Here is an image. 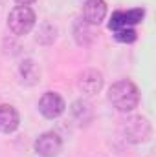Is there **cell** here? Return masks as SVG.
<instances>
[{
	"instance_id": "4fadbf2b",
	"label": "cell",
	"mask_w": 156,
	"mask_h": 157,
	"mask_svg": "<svg viewBox=\"0 0 156 157\" xmlns=\"http://www.w3.org/2000/svg\"><path fill=\"white\" fill-rule=\"evenodd\" d=\"M116 40L117 42H123V44H130V42H134L136 40V31L132 29V28H121V29H117L116 31Z\"/></svg>"
},
{
	"instance_id": "30bf717a",
	"label": "cell",
	"mask_w": 156,
	"mask_h": 157,
	"mask_svg": "<svg viewBox=\"0 0 156 157\" xmlns=\"http://www.w3.org/2000/svg\"><path fill=\"white\" fill-rule=\"evenodd\" d=\"M72 113H74V117L77 119L81 124L90 122L92 117H94V110H92V106L86 101H76L74 106H72Z\"/></svg>"
},
{
	"instance_id": "5b68a950",
	"label": "cell",
	"mask_w": 156,
	"mask_h": 157,
	"mask_svg": "<svg viewBox=\"0 0 156 157\" xmlns=\"http://www.w3.org/2000/svg\"><path fill=\"white\" fill-rule=\"evenodd\" d=\"M63 148V143H61V137L53 132H46L42 133L39 139L35 141V152L40 157H57L59 152Z\"/></svg>"
},
{
	"instance_id": "6da1fadb",
	"label": "cell",
	"mask_w": 156,
	"mask_h": 157,
	"mask_svg": "<svg viewBox=\"0 0 156 157\" xmlns=\"http://www.w3.org/2000/svg\"><path fill=\"white\" fill-rule=\"evenodd\" d=\"M109 101L119 112H132L140 102V91L130 80H119L110 86Z\"/></svg>"
},
{
	"instance_id": "7a4b0ae2",
	"label": "cell",
	"mask_w": 156,
	"mask_h": 157,
	"mask_svg": "<svg viewBox=\"0 0 156 157\" xmlns=\"http://www.w3.org/2000/svg\"><path fill=\"white\" fill-rule=\"evenodd\" d=\"M7 26L15 35H26L35 26V13L28 6H17L7 17Z\"/></svg>"
},
{
	"instance_id": "277c9868",
	"label": "cell",
	"mask_w": 156,
	"mask_h": 157,
	"mask_svg": "<svg viewBox=\"0 0 156 157\" xmlns=\"http://www.w3.org/2000/svg\"><path fill=\"white\" fill-rule=\"evenodd\" d=\"M64 101L59 93H53V91H48L40 97L39 101V110L40 113L46 119H57L63 112H64Z\"/></svg>"
},
{
	"instance_id": "8992f818",
	"label": "cell",
	"mask_w": 156,
	"mask_h": 157,
	"mask_svg": "<svg viewBox=\"0 0 156 157\" xmlns=\"http://www.w3.org/2000/svg\"><path fill=\"white\" fill-rule=\"evenodd\" d=\"M83 17L84 22L90 26H97L107 17V4L105 0H86L83 6Z\"/></svg>"
},
{
	"instance_id": "52a82bcc",
	"label": "cell",
	"mask_w": 156,
	"mask_h": 157,
	"mask_svg": "<svg viewBox=\"0 0 156 157\" xmlns=\"http://www.w3.org/2000/svg\"><path fill=\"white\" fill-rule=\"evenodd\" d=\"M79 88L84 93H88V95L97 93L103 88V77H101V73L97 70H86L81 75V78H79Z\"/></svg>"
},
{
	"instance_id": "7c38bea8",
	"label": "cell",
	"mask_w": 156,
	"mask_h": 157,
	"mask_svg": "<svg viewBox=\"0 0 156 157\" xmlns=\"http://www.w3.org/2000/svg\"><path fill=\"white\" fill-rule=\"evenodd\" d=\"M143 15H145V11H143L142 7H136V9H130V11L123 13V17H125V26L129 28L130 24H140V22L143 20Z\"/></svg>"
},
{
	"instance_id": "9a60e30c",
	"label": "cell",
	"mask_w": 156,
	"mask_h": 157,
	"mask_svg": "<svg viewBox=\"0 0 156 157\" xmlns=\"http://www.w3.org/2000/svg\"><path fill=\"white\" fill-rule=\"evenodd\" d=\"M20 6H28V4H31V2H35V0H17Z\"/></svg>"
},
{
	"instance_id": "8fae6325",
	"label": "cell",
	"mask_w": 156,
	"mask_h": 157,
	"mask_svg": "<svg viewBox=\"0 0 156 157\" xmlns=\"http://www.w3.org/2000/svg\"><path fill=\"white\" fill-rule=\"evenodd\" d=\"M88 26H90V24H86V22H83V20L76 24L74 33H76V40H77L79 44H88V42L94 40V33L90 31Z\"/></svg>"
},
{
	"instance_id": "ba28073f",
	"label": "cell",
	"mask_w": 156,
	"mask_h": 157,
	"mask_svg": "<svg viewBox=\"0 0 156 157\" xmlns=\"http://www.w3.org/2000/svg\"><path fill=\"white\" fill-rule=\"evenodd\" d=\"M17 128H18V112L9 104H2L0 106V132L11 133Z\"/></svg>"
},
{
	"instance_id": "5bb4252c",
	"label": "cell",
	"mask_w": 156,
	"mask_h": 157,
	"mask_svg": "<svg viewBox=\"0 0 156 157\" xmlns=\"http://www.w3.org/2000/svg\"><path fill=\"white\" fill-rule=\"evenodd\" d=\"M109 28L110 29H121V28H127L125 26V17H123V11H116L114 15H112V18H110V22H109Z\"/></svg>"
},
{
	"instance_id": "9c48e42d",
	"label": "cell",
	"mask_w": 156,
	"mask_h": 157,
	"mask_svg": "<svg viewBox=\"0 0 156 157\" xmlns=\"http://www.w3.org/2000/svg\"><path fill=\"white\" fill-rule=\"evenodd\" d=\"M20 75H22V80L26 82V84H35V82H39L40 78V70L39 66L33 62V60H24L22 64H20Z\"/></svg>"
},
{
	"instance_id": "3957f363",
	"label": "cell",
	"mask_w": 156,
	"mask_h": 157,
	"mask_svg": "<svg viewBox=\"0 0 156 157\" xmlns=\"http://www.w3.org/2000/svg\"><path fill=\"white\" fill-rule=\"evenodd\" d=\"M125 137L127 141L134 143V144H140V143H145L151 139V133H153V128H151V122L145 117H130L125 122Z\"/></svg>"
}]
</instances>
